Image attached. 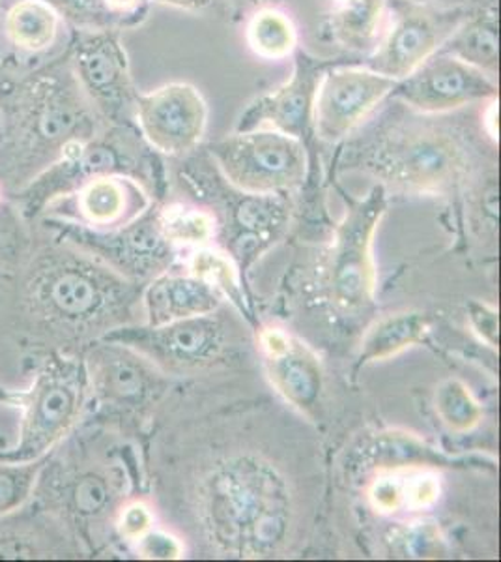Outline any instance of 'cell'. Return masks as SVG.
I'll return each instance as SVG.
<instances>
[{
	"instance_id": "cell-1",
	"label": "cell",
	"mask_w": 501,
	"mask_h": 562,
	"mask_svg": "<svg viewBox=\"0 0 501 562\" xmlns=\"http://www.w3.org/2000/svg\"><path fill=\"white\" fill-rule=\"evenodd\" d=\"M25 259L0 274V357L23 375L53 352L83 355L121 326L134 325L139 283L77 248L39 220Z\"/></svg>"
},
{
	"instance_id": "cell-2",
	"label": "cell",
	"mask_w": 501,
	"mask_h": 562,
	"mask_svg": "<svg viewBox=\"0 0 501 562\" xmlns=\"http://www.w3.org/2000/svg\"><path fill=\"white\" fill-rule=\"evenodd\" d=\"M195 512L214 550L235 559H270L288 546L296 525L285 476L261 456L217 460L198 479Z\"/></svg>"
},
{
	"instance_id": "cell-3",
	"label": "cell",
	"mask_w": 501,
	"mask_h": 562,
	"mask_svg": "<svg viewBox=\"0 0 501 562\" xmlns=\"http://www.w3.org/2000/svg\"><path fill=\"white\" fill-rule=\"evenodd\" d=\"M100 115L71 66L29 77L15 90L0 135V190L8 199L94 139Z\"/></svg>"
},
{
	"instance_id": "cell-4",
	"label": "cell",
	"mask_w": 501,
	"mask_h": 562,
	"mask_svg": "<svg viewBox=\"0 0 501 562\" xmlns=\"http://www.w3.org/2000/svg\"><path fill=\"white\" fill-rule=\"evenodd\" d=\"M113 447L98 429L81 422L45 456L31 503L60 519L94 553L115 532V518L126 503L127 479Z\"/></svg>"
},
{
	"instance_id": "cell-5",
	"label": "cell",
	"mask_w": 501,
	"mask_h": 562,
	"mask_svg": "<svg viewBox=\"0 0 501 562\" xmlns=\"http://www.w3.org/2000/svg\"><path fill=\"white\" fill-rule=\"evenodd\" d=\"M18 413L15 442L0 450L10 461H38L84 420L89 379L83 355L53 352L34 366L25 389H10L0 402Z\"/></svg>"
},
{
	"instance_id": "cell-6",
	"label": "cell",
	"mask_w": 501,
	"mask_h": 562,
	"mask_svg": "<svg viewBox=\"0 0 501 562\" xmlns=\"http://www.w3.org/2000/svg\"><path fill=\"white\" fill-rule=\"evenodd\" d=\"M368 173L386 188L421 195H445L471 171L470 148L460 135L434 122L389 132L368 154Z\"/></svg>"
},
{
	"instance_id": "cell-7",
	"label": "cell",
	"mask_w": 501,
	"mask_h": 562,
	"mask_svg": "<svg viewBox=\"0 0 501 562\" xmlns=\"http://www.w3.org/2000/svg\"><path fill=\"white\" fill-rule=\"evenodd\" d=\"M223 179L246 195H281L296 190L307 177V150L301 139L275 130H238L212 145Z\"/></svg>"
},
{
	"instance_id": "cell-8",
	"label": "cell",
	"mask_w": 501,
	"mask_h": 562,
	"mask_svg": "<svg viewBox=\"0 0 501 562\" xmlns=\"http://www.w3.org/2000/svg\"><path fill=\"white\" fill-rule=\"evenodd\" d=\"M386 188L376 184L350 206L337 225L331 249L328 289L339 314L355 317L375 304L376 265L373 256L376 231L386 216Z\"/></svg>"
},
{
	"instance_id": "cell-9",
	"label": "cell",
	"mask_w": 501,
	"mask_h": 562,
	"mask_svg": "<svg viewBox=\"0 0 501 562\" xmlns=\"http://www.w3.org/2000/svg\"><path fill=\"white\" fill-rule=\"evenodd\" d=\"M134 347L161 371H198L216 364L227 355L232 333L217 312L167 325H127L105 336Z\"/></svg>"
},
{
	"instance_id": "cell-10",
	"label": "cell",
	"mask_w": 501,
	"mask_h": 562,
	"mask_svg": "<svg viewBox=\"0 0 501 562\" xmlns=\"http://www.w3.org/2000/svg\"><path fill=\"white\" fill-rule=\"evenodd\" d=\"M89 409L95 415L135 413L161 390V370L134 347L102 338L83 351Z\"/></svg>"
},
{
	"instance_id": "cell-11",
	"label": "cell",
	"mask_w": 501,
	"mask_h": 562,
	"mask_svg": "<svg viewBox=\"0 0 501 562\" xmlns=\"http://www.w3.org/2000/svg\"><path fill=\"white\" fill-rule=\"evenodd\" d=\"M150 205L152 199L139 179L129 175H103L87 180L62 198L53 199L36 220L107 233L135 224Z\"/></svg>"
},
{
	"instance_id": "cell-12",
	"label": "cell",
	"mask_w": 501,
	"mask_h": 562,
	"mask_svg": "<svg viewBox=\"0 0 501 562\" xmlns=\"http://www.w3.org/2000/svg\"><path fill=\"white\" fill-rule=\"evenodd\" d=\"M71 70L102 121L124 124L134 115L135 92L126 49L111 29L81 34L73 45Z\"/></svg>"
},
{
	"instance_id": "cell-13",
	"label": "cell",
	"mask_w": 501,
	"mask_h": 562,
	"mask_svg": "<svg viewBox=\"0 0 501 562\" xmlns=\"http://www.w3.org/2000/svg\"><path fill=\"white\" fill-rule=\"evenodd\" d=\"M135 150L137 147L127 135H95L94 139H90L66 160L58 161L57 166L34 180L25 192H21L12 201L20 206L26 220L34 222L53 199L73 192L87 180L103 175H129L137 179L139 160Z\"/></svg>"
},
{
	"instance_id": "cell-14",
	"label": "cell",
	"mask_w": 501,
	"mask_h": 562,
	"mask_svg": "<svg viewBox=\"0 0 501 562\" xmlns=\"http://www.w3.org/2000/svg\"><path fill=\"white\" fill-rule=\"evenodd\" d=\"M134 119L150 147L166 156H184L206 134L208 103L193 85H163L137 94Z\"/></svg>"
},
{
	"instance_id": "cell-15",
	"label": "cell",
	"mask_w": 501,
	"mask_h": 562,
	"mask_svg": "<svg viewBox=\"0 0 501 562\" xmlns=\"http://www.w3.org/2000/svg\"><path fill=\"white\" fill-rule=\"evenodd\" d=\"M498 90L494 77L453 55L436 53L412 76L399 81L394 92L418 113L442 115L474 103L490 102L498 98Z\"/></svg>"
},
{
	"instance_id": "cell-16",
	"label": "cell",
	"mask_w": 501,
	"mask_h": 562,
	"mask_svg": "<svg viewBox=\"0 0 501 562\" xmlns=\"http://www.w3.org/2000/svg\"><path fill=\"white\" fill-rule=\"evenodd\" d=\"M397 81L371 68H335L318 79L312 98V119L317 137L339 143L352 134L371 111L389 97Z\"/></svg>"
},
{
	"instance_id": "cell-17",
	"label": "cell",
	"mask_w": 501,
	"mask_h": 562,
	"mask_svg": "<svg viewBox=\"0 0 501 562\" xmlns=\"http://www.w3.org/2000/svg\"><path fill=\"white\" fill-rule=\"evenodd\" d=\"M39 222L49 225L68 243L89 251L90 256L105 262L115 272L135 283H139L145 278L161 274L171 256L169 243L159 235L153 222L145 224L137 220L135 224L127 225L124 229L107 231V233L47 222V220H39Z\"/></svg>"
},
{
	"instance_id": "cell-18",
	"label": "cell",
	"mask_w": 501,
	"mask_h": 562,
	"mask_svg": "<svg viewBox=\"0 0 501 562\" xmlns=\"http://www.w3.org/2000/svg\"><path fill=\"white\" fill-rule=\"evenodd\" d=\"M259 351L275 392L301 413L315 409L324 386L317 352L304 339L277 326L259 333Z\"/></svg>"
},
{
	"instance_id": "cell-19",
	"label": "cell",
	"mask_w": 501,
	"mask_h": 562,
	"mask_svg": "<svg viewBox=\"0 0 501 562\" xmlns=\"http://www.w3.org/2000/svg\"><path fill=\"white\" fill-rule=\"evenodd\" d=\"M83 543L60 519L34 503L0 516V561L87 557Z\"/></svg>"
},
{
	"instance_id": "cell-20",
	"label": "cell",
	"mask_w": 501,
	"mask_h": 562,
	"mask_svg": "<svg viewBox=\"0 0 501 562\" xmlns=\"http://www.w3.org/2000/svg\"><path fill=\"white\" fill-rule=\"evenodd\" d=\"M474 458L449 456L423 441L418 435L402 429H386L365 435L350 448L346 473L350 479H373L376 474L412 469V467H466Z\"/></svg>"
},
{
	"instance_id": "cell-21",
	"label": "cell",
	"mask_w": 501,
	"mask_h": 562,
	"mask_svg": "<svg viewBox=\"0 0 501 562\" xmlns=\"http://www.w3.org/2000/svg\"><path fill=\"white\" fill-rule=\"evenodd\" d=\"M444 42L442 26L431 13L421 8H408L378 40L368 68L399 83L436 55Z\"/></svg>"
},
{
	"instance_id": "cell-22",
	"label": "cell",
	"mask_w": 501,
	"mask_h": 562,
	"mask_svg": "<svg viewBox=\"0 0 501 562\" xmlns=\"http://www.w3.org/2000/svg\"><path fill=\"white\" fill-rule=\"evenodd\" d=\"M320 77L307 65L296 66L293 77L251 105L238 130L270 128L301 139L312 119V98Z\"/></svg>"
},
{
	"instance_id": "cell-23",
	"label": "cell",
	"mask_w": 501,
	"mask_h": 562,
	"mask_svg": "<svg viewBox=\"0 0 501 562\" xmlns=\"http://www.w3.org/2000/svg\"><path fill=\"white\" fill-rule=\"evenodd\" d=\"M223 296L216 288L195 274L153 276L140 293V310L145 325L159 326L172 321L190 319L197 315L219 312Z\"/></svg>"
},
{
	"instance_id": "cell-24",
	"label": "cell",
	"mask_w": 501,
	"mask_h": 562,
	"mask_svg": "<svg viewBox=\"0 0 501 562\" xmlns=\"http://www.w3.org/2000/svg\"><path fill=\"white\" fill-rule=\"evenodd\" d=\"M431 328L432 319L423 312L387 315L371 326L362 339L357 368L373 362H384L423 344L431 334Z\"/></svg>"
},
{
	"instance_id": "cell-25",
	"label": "cell",
	"mask_w": 501,
	"mask_h": 562,
	"mask_svg": "<svg viewBox=\"0 0 501 562\" xmlns=\"http://www.w3.org/2000/svg\"><path fill=\"white\" fill-rule=\"evenodd\" d=\"M444 53L460 58L479 70L498 77L500 71V23L494 7L482 8L474 18L464 21L444 42Z\"/></svg>"
},
{
	"instance_id": "cell-26",
	"label": "cell",
	"mask_w": 501,
	"mask_h": 562,
	"mask_svg": "<svg viewBox=\"0 0 501 562\" xmlns=\"http://www.w3.org/2000/svg\"><path fill=\"white\" fill-rule=\"evenodd\" d=\"M387 0H333L331 34L350 52L375 49L380 40Z\"/></svg>"
},
{
	"instance_id": "cell-27",
	"label": "cell",
	"mask_w": 501,
	"mask_h": 562,
	"mask_svg": "<svg viewBox=\"0 0 501 562\" xmlns=\"http://www.w3.org/2000/svg\"><path fill=\"white\" fill-rule=\"evenodd\" d=\"M57 33L58 13L42 0H21L8 12V38L21 52H44L53 45Z\"/></svg>"
},
{
	"instance_id": "cell-28",
	"label": "cell",
	"mask_w": 501,
	"mask_h": 562,
	"mask_svg": "<svg viewBox=\"0 0 501 562\" xmlns=\"http://www.w3.org/2000/svg\"><path fill=\"white\" fill-rule=\"evenodd\" d=\"M249 47L264 60H285L298 47V31L294 21L277 8L254 12L246 29Z\"/></svg>"
},
{
	"instance_id": "cell-29",
	"label": "cell",
	"mask_w": 501,
	"mask_h": 562,
	"mask_svg": "<svg viewBox=\"0 0 501 562\" xmlns=\"http://www.w3.org/2000/svg\"><path fill=\"white\" fill-rule=\"evenodd\" d=\"M434 409L445 428L453 434H470L481 426V403L460 379H445L436 386Z\"/></svg>"
},
{
	"instance_id": "cell-30",
	"label": "cell",
	"mask_w": 501,
	"mask_h": 562,
	"mask_svg": "<svg viewBox=\"0 0 501 562\" xmlns=\"http://www.w3.org/2000/svg\"><path fill=\"white\" fill-rule=\"evenodd\" d=\"M153 224L169 244L203 246L216 237L217 222L208 211L190 205H167Z\"/></svg>"
},
{
	"instance_id": "cell-31",
	"label": "cell",
	"mask_w": 501,
	"mask_h": 562,
	"mask_svg": "<svg viewBox=\"0 0 501 562\" xmlns=\"http://www.w3.org/2000/svg\"><path fill=\"white\" fill-rule=\"evenodd\" d=\"M394 482L395 505L399 512H425L439 505L442 497V482L436 469L412 467L389 471Z\"/></svg>"
},
{
	"instance_id": "cell-32",
	"label": "cell",
	"mask_w": 501,
	"mask_h": 562,
	"mask_svg": "<svg viewBox=\"0 0 501 562\" xmlns=\"http://www.w3.org/2000/svg\"><path fill=\"white\" fill-rule=\"evenodd\" d=\"M34 231L36 224L26 220L12 199L0 205V269L13 270L25 259Z\"/></svg>"
},
{
	"instance_id": "cell-33",
	"label": "cell",
	"mask_w": 501,
	"mask_h": 562,
	"mask_svg": "<svg viewBox=\"0 0 501 562\" xmlns=\"http://www.w3.org/2000/svg\"><path fill=\"white\" fill-rule=\"evenodd\" d=\"M44 460L25 463L0 458V516L20 510L21 506L31 503Z\"/></svg>"
},
{
	"instance_id": "cell-34",
	"label": "cell",
	"mask_w": 501,
	"mask_h": 562,
	"mask_svg": "<svg viewBox=\"0 0 501 562\" xmlns=\"http://www.w3.org/2000/svg\"><path fill=\"white\" fill-rule=\"evenodd\" d=\"M190 269L191 274L206 281L212 288H216L219 293L227 294L243 310L238 270L235 269V265L230 262L229 257L223 256L214 249H201L197 254H193Z\"/></svg>"
},
{
	"instance_id": "cell-35",
	"label": "cell",
	"mask_w": 501,
	"mask_h": 562,
	"mask_svg": "<svg viewBox=\"0 0 501 562\" xmlns=\"http://www.w3.org/2000/svg\"><path fill=\"white\" fill-rule=\"evenodd\" d=\"M387 542L391 543L395 557L429 559V557H440L444 540L440 537L439 527H434V524L415 521V524L399 527Z\"/></svg>"
},
{
	"instance_id": "cell-36",
	"label": "cell",
	"mask_w": 501,
	"mask_h": 562,
	"mask_svg": "<svg viewBox=\"0 0 501 562\" xmlns=\"http://www.w3.org/2000/svg\"><path fill=\"white\" fill-rule=\"evenodd\" d=\"M64 20L87 31L109 29L115 13L109 10L105 0H42Z\"/></svg>"
},
{
	"instance_id": "cell-37",
	"label": "cell",
	"mask_w": 501,
	"mask_h": 562,
	"mask_svg": "<svg viewBox=\"0 0 501 562\" xmlns=\"http://www.w3.org/2000/svg\"><path fill=\"white\" fill-rule=\"evenodd\" d=\"M153 527V512L143 501H126L115 518V535L127 543H135Z\"/></svg>"
},
{
	"instance_id": "cell-38",
	"label": "cell",
	"mask_w": 501,
	"mask_h": 562,
	"mask_svg": "<svg viewBox=\"0 0 501 562\" xmlns=\"http://www.w3.org/2000/svg\"><path fill=\"white\" fill-rule=\"evenodd\" d=\"M135 553L150 561H177L184 557V546L166 530L150 529L134 543Z\"/></svg>"
},
{
	"instance_id": "cell-39",
	"label": "cell",
	"mask_w": 501,
	"mask_h": 562,
	"mask_svg": "<svg viewBox=\"0 0 501 562\" xmlns=\"http://www.w3.org/2000/svg\"><path fill=\"white\" fill-rule=\"evenodd\" d=\"M468 323L485 346L498 349L500 346V314L494 306L481 301H471L468 304Z\"/></svg>"
},
{
	"instance_id": "cell-40",
	"label": "cell",
	"mask_w": 501,
	"mask_h": 562,
	"mask_svg": "<svg viewBox=\"0 0 501 562\" xmlns=\"http://www.w3.org/2000/svg\"><path fill=\"white\" fill-rule=\"evenodd\" d=\"M158 4H166V7L180 8V10H190V12H198L204 8L212 7L214 0H153Z\"/></svg>"
},
{
	"instance_id": "cell-41",
	"label": "cell",
	"mask_w": 501,
	"mask_h": 562,
	"mask_svg": "<svg viewBox=\"0 0 501 562\" xmlns=\"http://www.w3.org/2000/svg\"><path fill=\"white\" fill-rule=\"evenodd\" d=\"M498 98L490 100L489 111L485 113V130L492 139L498 140Z\"/></svg>"
},
{
	"instance_id": "cell-42",
	"label": "cell",
	"mask_w": 501,
	"mask_h": 562,
	"mask_svg": "<svg viewBox=\"0 0 501 562\" xmlns=\"http://www.w3.org/2000/svg\"><path fill=\"white\" fill-rule=\"evenodd\" d=\"M109 10L115 13L135 12L143 4V0H105Z\"/></svg>"
},
{
	"instance_id": "cell-43",
	"label": "cell",
	"mask_w": 501,
	"mask_h": 562,
	"mask_svg": "<svg viewBox=\"0 0 501 562\" xmlns=\"http://www.w3.org/2000/svg\"><path fill=\"white\" fill-rule=\"evenodd\" d=\"M8 390H10V389H7V386H4V384L0 383V402H2V400H4V397H7Z\"/></svg>"
},
{
	"instance_id": "cell-44",
	"label": "cell",
	"mask_w": 501,
	"mask_h": 562,
	"mask_svg": "<svg viewBox=\"0 0 501 562\" xmlns=\"http://www.w3.org/2000/svg\"><path fill=\"white\" fill-rule=\"evenodd\" d=\"M7 195H4V193H2V190H0V205H2V203H4V201H7Z\"/></svg>"
},
{
	"instance_id": "cell-45",
	"label": "cell",
	"mask_w": 501,
	"mask_h": 562,
	"mask_svg": "<svg viewBox=\"0 0 501 562\" xmlns=\"http://www.w3.org/2000/svg\"><path fill=\"white\" fill-rule=\"evenodd\" d=\"M2 272H8V270L0 269V274H2Z\"/></svg>"
},
{
	"instance_id": "cell-46",
	"label": "cell",
	"mask_w": 501,
	"mask_h": 562,
	"mask_svg": "<svg viewBox=\"0 0 501 562\" xmlns=\"http://www.w3.org/2000/svg\"><path fill=\"white\" fill-rule=\"evenodd\" d=\"M248 2H253V0H248Z\"/></svg>"
}]
</instances>
